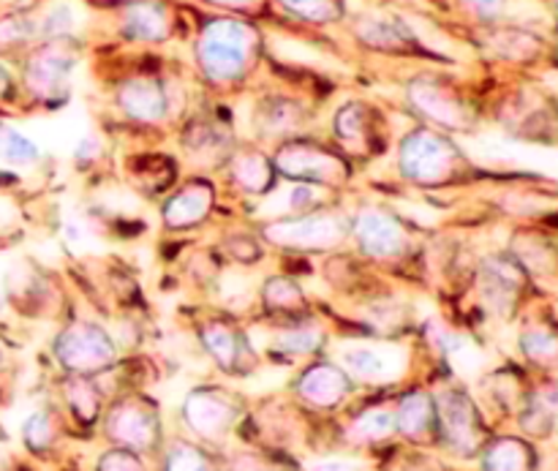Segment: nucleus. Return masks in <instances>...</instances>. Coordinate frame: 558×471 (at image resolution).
I'll list each match as a JSON object with an SVG mask.
<instances>
[{
	"label": "nucleus",
	"mask_w": 558,
	"mask_h": 471,
	"mask_svg": "<svg viewBox=\"0 0 558 471\" xmlns=\"http://www.w3.org/2000/svg\"><path fill=\"white\" fill-rule=\"evenodd\" d=\"M352 36L363 47L374 49L381 55H423L428 49L423 47L417 33L412 31L403 16L385 14V11H363L352 16Z\"/></svg>",
	"instance_id": "obj_11"
},
{
	"label": "nucleus",
	"mask_w": 558,
	"mask_h": 471,
	"mask_svg": "<svg viewBox=\"0 0 558 471\" xmlns=\"http://www.w3.org/2000/svg\"><path fill=\"white\" fill-rule=\"evenodd\" d=\"M469 16H474L477 22H485V25H494L507 9V0H456Z\"/></svg>",
	"instance_id": "obj_37"
},
{
	"label": "nucleus",
	"mask_w": 558,
	"mask_h": 471,
	"mask_svg": "<svg viewBox=\"0 0 558 471\" xmlns=\"http://www.w3.org/2000/svg\"><path fill=\"white\" fill-rule=\"evenodd\" d=\"M232 471H281L278 467H272L267 458H256V456H243L232 463Z\"/></svg>",
	"instance_id": "obj_44"
},
{
	"label": "nucleus",
	"mask_w": 558,
	"mask_h": 471,
	"mask_svg": "<svg viewBox=\"0 0 558 471\" xmlns=\"http://www.w3.org/2000/svg\"><path fill=\"white\" fill-rule=\"evenodd\" d=\"M213 200H216V189L207 180H191L180 191H174L161 207L163 227L167 229H191L199 227L213 210Z\"/></svg>",
	"instance_id": "obj_17"
},
{
	"label": "nucleus",
	"mask_w": 558,
	"mask_h": 471,
	"mask_svg": "<svg viewBox=\"0 0 558 471\" xmlns=\"http://www.w3.org/2000/svg\"><path fill=\"white\" fill-rule=\"evenodd\" d=\"M554 3H556V9H558V0H554Z\"/></svg>",
	"instance_id": "obj_48"
},
{
	"label": "nucleus",
	"mask_w": 558,
	"mask_h": 471,
	"mask_svg": "<svg viewBox=\"0 0 558 471\" xmlns=\"http://www.w3.org/2000/svg\"><path fill=\"white\" fill-rule=\"evenodd\" d=\"M308 123V107L289 96H265L254 107V131L262 140H298Z\"/></svg>",
	"instance_id": "obj_16"
},
{
	"label": "nucleus",
	"mask_w": 558,
	"mask_h": 471,
	"mask_svg": "<svg viewBox=\"0 0 558 471\" xmlns=\"http://www.w3.org/2000/svg\"><path fill=\"white\" fill-rule=\"evenodd\" d=\"M54 358L71 376H96L112 369L118 349L104 327L74 322L54 338Z\"/></svg>",
	"instance_id": "obj_7"
},
{
	"label": "nucleus",
	"mask_w": 558,
	"mask_h": 471,
	"mask_svg": "<svg viewBox=\"0 0 558 471\" xmlns=\"http://www.w3.org/2000/svg\"><path fill=\"white\" fill-rule=\"evenodd\" d=\"M270 3L292 14L294 20L316 27L338 25L349 16L347 0H270Z\"/></svg>",
	"instance_id": "obj_25"
},
{
	"label": "nucleus",
	"mask_w": 558,
	"mask_h": 471,
	"mask_svg": "<svg viewBox=\"0 0 558 471\" xmlns=\"http://www.w3.org/2000/svg\"><path fill=\"white\" fill-rule=\"evenodd\" d=\"M352 234L360 251L374 262H401L412 251V232L390 210L365 207L352 221Z\"/></svg>",
	"instance_id": "obj_8"
},
{
	"label": "nucleus",
	"mask_w": 558,
	"mask_h": 471,
	"mask_svg": "<svg viewBox=\"0 0 558 471\" xmlns=\"http://www.w3.org/2000/svg\"><path fill=\"white\" fill-rule=\"evenodd\" d=\"M352 234V221L336 210H308L262 227L267 243L287 251H332Z\"/></svg>",
	"instance_id": "obj_4"
},
{
	"label": "nucleus",
	"mask_w": 558,
	"mask_h": 471,
	"mask_svg": "<svg viewBox=\"0 0 558 471\" xmlns=\"http://www.w3.org/2000/svg\"><path fill=\"white\" fill-rule=\"evenodd\" d=\"M22 439L33 452H44L54 445V420L49 412H36L25 420Z\"/></svg>",
	"instance_id": "obj_34"
},
{
	"label": "nucleus",
	"mask_w": 558,
	"mask_h": 471,
	"mask_svg": "<svg viewBox=\"0 0 558 471\" xmlns=\"http://www.w3.org/2000/svg\"><path fill=\"white\" fill-rule=\"evenodd\" d=\"M396 412L385 407L365 409L363 414L352 420L349 425V439L357 445H374V442H385L396 434Z\"/></svg>",
	"instance_id": "obj_30"
},
{
	"label": "nucleus",
	"mask_w": 558,
	"mask_h": 471,
	"mask_svg": "<svg viewBox=\"0 0 558 471\" xmlns=\"http://www.w3.org/2000/svg\"><path fill=\"white\" fill-rule=\"evenodd\" d=\"M407 101L417 118H423L430 129L469 131L474 123V112L466 98L461 96L452 82L441 76H414L407 82Z\"/></svg>",
	"instance_id": "obj_5"
},
{
	"label": "nucleus",
	"mask_w": 558,
	"mask_h": 471,
	"mask_svg": "<svg viewBox=\"0 0 558 471\" xmlns=\"http://www.w3.org/2000/svg\"><path fill=\"white\" fill-rule=\"evenodd\" d=\"M523 283H526V273L521 262L512 256H490L480 267V292L496 314H510L515 309Z\"/></svg>",
	"instance_id": "obj_15"
},
{
	"label": "nucleus",
	"mask_w": 558,
	"mask_h": 471,
	"mask_svg": "<svg viewBox=\"0 0 558 471\" xmlns=\"http://www.w3.org/2000/svg\"><path fill=\"white\" fill-rule=\"evenodd\" d=\"M398 169L409 183L423 185V189H441V185L456 183L466 172V158L450 136L441 134L439 129L423 125L403 136L401 150H398Z\"/></svg>",
	"instance_id": "obj_2"
},
{
	"label": "nucleus",
	"mask_w": 558,
	"mask_h": 471,
	"mask_svg": "<svg viewBox=\"0 0 558 471\" xmlns=\"http://www.w3.org/2000/svg\"><path fill=\"white\" fill-rule=\"evenodd\" d=\"M183 145L189 150L191 161L216 164L232 156V134L223 123L216 120H194L183 134Z\"/></svg>",
	"instance_id": "obj_21"
},
{
	"label": "nucleus",
	"mask_w": 558,
	"mask_h": 471,
	"mask_svg": "<svg viewBox=\"0 0 558 471\" xmlns=\"http://www.w3.org/2000/svg\"><path fill=\"white\" fill-rule=\"evenodd\" d=\"M41 158V150L33 140H27L14 125L0 123V161L9 167H33Z\"/></svg>",
	"instance_id": "obj_33"
},
{
	"label": "nucleus",
	"mask_w": 558,
	"mask_h": 471,
	"mask_svg": "<svg viewBox=\"0 0 558 471\" xmlns=\"http://www.w3.org/2000/svg\"><path fill=\"white\" fill-rule=\"evenodd\" d=\"M0 180H3V174H0Z\"/></svg>",
	"instance_id": "obj_50"
},
{
	"label": "nucleus",
	"mask_w": 558,
	"mask_h": 471,
	"mask_svg": "<svg viewBox=\"0 0 558 471\" xmlns=\"http://www.w3.org/2000/svg\"><path fill=\"white\" fill-rule=\"evenodd\" d=\"M98 471H145V463L140 461V456L134 450L118 447V450H109L107 456H101Z\"/></svg>",
	"instance_id": "obj_38"
},
{
	"label": "nucleus",
	"mask_w": 558,
	"mask_h": 471,
	"mask_svg": "<svg viewBox=\"0 0 558 471\" xmlns=\"http://www.w3.org/2000/svg\"><path fill=\"white\" fill-rule=\"evenodd\" d=\"M332 134L338 145L352 153H368L379 140V114L371 104L349 101L343 104L332 120Z\"/></svg>",
	"instance_id": "obj_18"
},
{
	"label": "nucleus",
	"mask_w": 558,
	"mask_h": 471,
	"mask_svg": "<svg viewBox=\"0 0 558 471\" xmlns=\"http://www.w3.org/2000/svg\"><path fill=\"white\" fill-rule=\"evenodd\" d=\"M107 436L118 447L147 452L161 442V423L156 409L142 398H125L107 414Z\"/></svg>",
	"instance_id": "obj_12"
},
{
	"label": "nucleus",
	"mask_w": 558,
	"mask_h": 471,
	"mask_svg": "<svg viewBox=\"0 0 558 471\" xmlns=\"http://www.w3.org/2000/svg\"><path fill=\"white\" fill-rule=\"evenodd\" d=\"M371 319L379 325V330H390V327H396L403 319V309L392 303V300H381V303L371 305Z\"/></svg>",
	"instance_id": "obj_40"
},
{
	"label": "nucleus",
	"mask_w": 558,
	"mask_h": 471,
	"mask_svg": "<svg viewBox=\"0 0 558 471\" xmlns=\"http://www.w3.org/2000/svg\"><path fill=\"white\" fill-rule=\"evenodd\" d=\"M38 44V25L33 11H9L0 16V55L27 52Z\"/></svg>",
	"instance_id": "obj_27"
},
{
	"label": "nucleus",
	"mask_w": 558,
	"mask_h": 471,
	"mask_svg": "<svg viewBox=\"0 0 558 471\" xmlns=\"http://www.w3.org/2000/svg\"><path fill=\"white\" fill-rule=\"evenodd\" d=\"M82 58L80 38H47L33 44L22 60V85L36 101L58 104L69 96L71 76Z\"/></svg>",
	"instance_id": "obj_3"
},
{
	"label": "nucleus",
	"mask_w": 558,
	"mask_h": 471,
	"mask_svg": "<svg viewBox=\"0 0 558 471\" xmlns=\"http://www.w3.org/2000/svg\"><path fill=\"white\" fill-rule=\"evenodd\" d=\"M11 90H14V80H11V71L5 69V63L0 60V98L11 96Z\"/></svg>",
	"instance_id": "obj_45"
},
{
	"label": "nucleus",
	"mask_w": 558,
	"mask_h": 471,
	"mask_svg": "<svg viewBox=\"0 0 558 471\" xmlns=\"http://www.w3.org/2000/svg\"><path fill=\"white\" fill-rule=\"evenodd\" d=\"M272 167L278 174L300 183L322 185V189H338L349 180L352 169L343 153H336L332 147L314 145V142L289 140L278 147Z\"/></svg>",
	"instance_id": "obj_6"
},
{
	"label": "nucleus",
	"mask_w": 558,
	"mask_h": 471,
	"mask_svg": "<svg viewBox=\"0 0 558 471\" xmlns=\"http://www.w3.org/2000/svg\"><path fill=\"white\" fill-rule=\"evenodd\" d=\"M107 3H114V5H120V3H131V0H107Z\"/></svg>",
	"instance_id": "obj_46"
},
{
	"label": "nucleus",
	"mask_w": 558,
	"mask_h": 471,
	"mask_svg": "<svg viewBox=\"0 0 558 471\" xmlns=\"http://www.w3.org/2000/svg\"><path fill=\"white\" fill-rule=\"evenodd\" d=\"M325 347V333L308 322H294V325L281 327L272 338V349L287 358H305Z\"/></svg>",
	"instance_id": "obj_28"
},
{
	"label": "nucleus",
	"mask_w": 558,
	"mask_h": 471,
	"mask_svg": "<svg viewBox=\"0 0 558 471\" xmlns=\"http://www.w3.org/2000/svg\"><path fill=\"white\" fill-rule=\"evenodd\" d=\"M398 434L409 442H430L439 434V420H436V401L423 390H414L398 403L396 412Z\"/></svg>",
	"instance_id": "obj_22"
},
{
	"label": "nucleus",
	"mask_w": 558,
	"mask_h": 471,
	"mask_svg": "<svg viewBox=\"0 0 558 471\" xmlns=\"http://www.w3.org/2000/svg\"><path fill=\"white\" fill-rule=\"evenodd\" d=\"M114 104L120 112L134 123H161L169 118V85L158 74L150 71H136V74L123 76L114 87Z\"/></svg>",
	"instance_id": "obj_10"
},
{
	"label": "nucleus",
	"mask_w": 558,
	"mask_h": 471,
	"mask_svg": "<svg viewBox=\"0 0 558 471\" xmlns=\"http://www.w3.org/2000/svg\"><path fill=\"white\" fill-rule=\"evenodd\" d=\"M202 347L207 349L216 365L221 371H229V374H238V371H245V360H251V347L245 341L243 333L227 319H210L199 327Z\"/></svg>",
	"instance_id": "obj_19"
},
{
	"label": "nucleus",
	"mask_w": 558,
	"mask_h": 471,
	"mask_svg": "<svg viewBox=\"0 0 558 471\" xmlns=\"http://www.w3.org/2000/svg\"><path fill=\"white\" fill-rule=\"evenodd\" d=\"M114 31L129 44H167L178 31V11L169 0H131L114 11Z\"/></svg>",
	"instance_id": "obj_9"
},
{
	"label": "nucleus",
	"mask_w": 558,
	"mask_h": 471,
	"mask_svg": "<svg viewBox=\"0 0 558 471\" xmlns=\"http://www.w3.org/2000/svg\"><path fill=\"white\" fill-rule=\"evenodd\" d=\"M485 471H532V450L518 439H501L485 452Z\"/></svg>",
	"instance_id": "obj_32"
},
{
	"label": "nucleus",
	"mask_w": 558,
	"mask_h": 471,
	"mask_svg": "<svg viewBox=\"0 0 558 471\" xmlns=\"http://www.w3.org/2000/svg\"><path fill=\"white\" fill-rule=\"evenodd\" d=\"M240 407L229 392L218 390V387H199V390L189 392L183 403L185 425L194 431L202 439L218 442L232 431L238 423Z\"/></svg>",
	"instance_id": "obj_13"
},
{
	"label": "nucleus",
	"mask_w": 558,
	"mask_h": 471,
	"mask_svg": "<svg viewBox=\"0 0 558 471\" xmlns=\"http://www.w3.org/2000/svg\"><path fill=\"white\" fill-rule=\"evenodd\" d=\"M199 3L213 5V9H221L227 11V14L256 16V14H265L270 0H199Z\"/></svg>",
	"instance_id": "obj_39"
},
{
	"label": "nucleus",
	"mask_w": 558,
	"mask_h": 471,
	"mask_svg": "<svg viewBox=\"0 0 558 471\" xmlns=\"http://www.w3.org/2000/svg\"><path fill=\"white\" fill-rule=\"evenodd\" d=\"M434 3H441V0H434Z\"/></svg>",
	"instance_id": "obj_49"
},
{
	"label": "nucleus",
	"mask_w": 558,
	"mask_h": 471,
	"mask_svg": "<svg viewBox=\"0 0 558 471\" xmlns=\"http://www.w3.org/2000/svg\"><path fill=\"white\" fill-rule=\"evenodd\" d=\"M436 401V420H439V434L458 456H474L483 445V423L463 392H441Z\"/></svg>",
	"instance_id": "obj_14"
},
{
	"label": "nucleus",
	"mask_w": 558,
	"mask_h": 471,
	"mask_svg": "<svg viewBox=\"0 0 558 471\" xmlns=\"http://www.w3.org/2000/svg\"><path fill=\"white\" fill-rule=\"evenodd\" d=\"M229 251H232L234 259H240V262H254V259H259V254H262L259 245H256V240L243 238V234L234 240H229Z\"/></svg>",
	"instance_id": "obj_42"
},
{
	"label": "nucleus",
	"mask_w": 558,
	"mask_h": 471,
	"mask_svg": "<svg viewBox=\"0 0 558 471\" xmlns=\"http://www.w3.org/2000/svg\"><path fill=\"white\" fill-rule=\"evenodd\" d=\"M5 363V354H3V349H0V365Z\"/></svg>",
	"instance_id": "obj_47"
},
{
	"label": "nucleus",
	"mask_w": 558,
	"mask_h": 471,
	"mask_svg": "<svg viewBox=\"0 0 558 471\" xmlns=\"http://www.w3.org/2000/svg\"><path fill=\"white\" fill-rule=\"evenodd\" d=\"M343 371L352 379L379 385V382H387L396 376L398 354L392 349L381 347H352L343 352Z\"/></svg>",
	"instance_id": "obj_23"
},
{
	"label": "nucleus",
	"mask_w": 558,
	"mask_h": 471,
	"mask_svg": "<svg viewBox=\"0 0 558 471\" xmlns=\"http://www.w3.org/2000/svg\"><path fill=\"white\" fill-rule=\"evenodd\" d=\"M265 55V33L251 16H207L196 27L194 63L213 87H238L248 80Z\"/></svg>",
	"instance_id": "obj_1"
},
{
	"label": "nucleus",
	"mask_w": 558,
	"mask_h": 471,
	"mask_svg": "<svg viewBox=\"0 0 558 471\" xmlns=\"http://www.w3.org/2000/svg\"><path fill=\"white\" fill-rule=\"evenodd\" d=\"M298 392L314 407L336 409L352 392V376L332 363H316L298 379Z\"/></svg>",
	"instance_id": "obj_20"
},
{
	"label": "nucleus",
	"mask_w": 558,
	"mask_h": 471,
	"mask_svg": "<svg viewBox=\"0 0 558 471\" xmlns=\"http://www.w3.org/2000/svg\"><path fill=\"white\" fill-rule=\"evenodd\" d=\"M101 140H98V136H85V140H80V145H76V150H74V158H76V164H82V167H87V164H93V161H98V158H101Z\"/></svg>",
	"instance_id": "obj_41"
},
{
	"label": "nucleus",
	"mask_w": 558,
	"mask_h": 471,
	"mask_svg": "<svg viewBox=\"0 0 558 471\" xmlns=\"http://www.w3.org/2000/svg\"><path fill=\"white\" fill-rule=\"evenodd\" d=\"M163 471H216V469L210 467L205 452L196 450V447L174 445L172 450H169Z\"/></svg>",
	"instance_id": "obj_36"
},
{
	"label": "nucleus",
	"mask_w": 558,
	"mask_h": 471,
	"mask_svg": "<svg viewBox=\"0 0 558 471\" xmlns=\"http://www.w3.org/2000/svg\"><path fill=\"white\" fill-rule=\"evenodd\" d=\"M229 180L243 194H267L276 180V167L270 158L259 150H243L229 156Z\"/></svg>",
	"instance_id": "obj_24"
},
{
	"label": "nucleus",
	"mask_w": 558,
	"mask_h": 471,
	"mask_svg": "<svg viewBox=\"0 0 558 471\" xmlns=\"http://www.w3.org/2000/svg\"><path fill=\"white\" fill-rule=\"evenodd\" d=\"M308 471H363V467L352 458H325V461L311 463Z\"/></svg>",
	"instance_id": "obj_43"
},
{
	"label": "nucleus",
	"mask_w": 558,
	"mask_h": 471,
	"mask_svg": "<svg viewBox=\"0 0 558 471\" xmlns=\"http://www.w3.org/2000/svg\"><path fill=\"white\" fill-rule=\"evenodd\" d=\"M488 44L507 60H534L543 52V41L521 27H494Z\"/></svg>",
	"instance_id": "obj_29"
},
{
	"label": "nucleus",
	"mask_w": 558,
	"mask_h": 471,
	"mask_svg": "<svg viewBox=\"0 0 558 471\" xmlns=\"http://www.w3.org/2000/svg\"><path fill=\"white\" fill-rule=\"evenodd\" d=\"M65 401H69L71 412L87 425L96 423L98 412H101V396H98L90 376H71V379L65 382Z\"/></svg>",
	"instance_id": "obj_31"
},
{
	"label": "nucleus",
	"mask_w": 558,
	"mask_h": 471,
	"mask_svg": "<svg viewBox=\"0 0 558 471\" xmlns=\"http://www.w3.org/2000/svg\"><path fill=\"white\" fill-rule=\"evenodd\" d=\"M523 352L537 360V363H550V360L558 358V333L545 330V327L529 330L523 336Z\"/></svg>",
	"instance_id": "obj_35"
},
{
	"label": "nucleus",
	"mask_w": 558,
	"mask_h": 471,
	"mask_svg": "<svg viewBox=\"0 0 558 471\" xmlns=\"http://www.w3.org/2000/svg\"><path fill=\"white\" fill-rule=\"evenodd\" d=\"M262 303L267 305L270 314L289 316V319L308 311V303H305V294L300 289V283L287 276H270L262 283Z\"/></svg>",
	"instance_id": "obj_26"
}]
</instances>
